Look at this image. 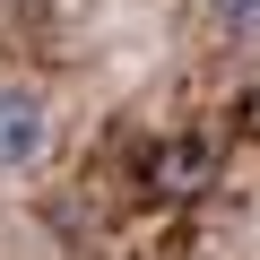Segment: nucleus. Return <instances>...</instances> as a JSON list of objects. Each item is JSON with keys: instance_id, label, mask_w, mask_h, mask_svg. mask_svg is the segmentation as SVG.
<instances>
[{"instance_id": "obj_2", "label": "nucleus", "mask_w": 260, "mask_h": 260, "mask_svg": "<svg viewBox=\"0 0 260 260\" xmlns=\"http://www.w3.org/2000/svg\"><path fill=\"white\" fill-rule=\"evenodd\" d=\"M208 26L225 44H260V0H208Z\"/></svg>"}, {"instance_id": "obj_1", "label": "nucleus", "mask_w": 260, "mask_h": 260, "mask_svg": "<svg viewBox=\"0 0 260 260\" xmlns=\"http://www.w3.org/2000/svg\"><path fill=\"white\" fill-rule=\"evenodd\" d=\"M52 139V104L26 78H0V174H26Z\"/></svg>"}]
</instances>
